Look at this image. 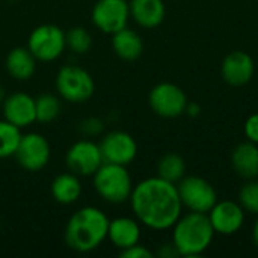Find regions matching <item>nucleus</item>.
<instances>
[{"label":"nucleus","instance_id":"nucleus-1","mask_svg":"<svg viewBox=\"0 0 258 258\" xmlns=\"http://www.w3.org/2000/svg\"><path fill=\"white\" fill-rule=\"evenodd\" d=\"M128 203L141 225L153 231L171 230L184 210L177 184L159 175L144 178L135 184Z\"/></svg>","mask_w":258,"mask_h":258},{"label":"nucleus","instance_id":"nucleus-20","mask_svg":"<svg viewBox=\"0 0 258 258\" xmlns=\"http://www.w3.org/2000/svg\"><path fill=\"white\" fill-rule=\"evenodd\" d=\"M50 192L56 203L62 206L74 204L80 200L82 192H83L80 177L73 174L71 171L57 174L51 181Z\"/></svg>","mask_w":258,"mask_h":258},{"label":"nucleus","instance_id":"nucleus-18","mask_svg":"<svg viewBox=\"0 0 258 258\" xmlns=\"http://www.w3.org/2000/svg\"><path fill=\"white\" fill-rule=\"evenodd\" d=\"M36 57L27 47H15L8 51L5 59V68L8 74L18 82H26L36 73Z\"/></svg>","mask_w":258,"mask_h":258},{"label":"nucleus","instance_id":"nucleus-32","mask_svg":"<svg viewBox=\"0 0 258 258\" xmlns=\"http://www.w3.org/2000/svg\"><path fill=\"white\" fill-rule=\"evenodd\" d=\"M252 242H254V246L258 249V216L252 225Z\"/></svg>","mask_w":258,"mask_h":258},{"label":"nucleus","instance_id":"nucleus-15","mask_svg":"<svg viewBox=\"0 0 258 258\" xmlns=\"http://www.w3.org/2000/svg\"><path fill=\"white\" fill-rule=\"evenodd\" d=\"M255 73V63L254 59L242 51V50H236L228 53L221 65V76L222 79L234 88L239 86H245L248 85Z\"/></svg>","mask_w":258,"mask_h":258},{"label":"nucleus","instance_id":"nucleus-34","mask_svg":"<svg viewBox=\"0 0 258 258\" xmlns=\"http://www.w3.org/2000/svg\"><path fill=\"white\" fill-rule=\"evenodd\" d=\"M0 231H2V219H0Z\"/></svg>","mask_w":258,"mask_h":258},{"label":"nucleus","instance_id":"nucleus-17","mask_svg":"<svg viewBox=\"0 0 258 258\" xmlns=\"http://www.w3.org/2000/svg\"><path fill=\"white\" fill-rule=\"evenodd\" d=\"M130 18L142 29L159 27L166 17L163 0H128Z\"/></svg>","mask_w":258,"mask_h":258},{"label":"nucleus","instance_id":"nucleus-31","mask_svg":"<svg viewBox=\"0 0 258 258\" xmlns=\"http://www.w3.org/2000/svg\"><path fill=\"white\" fill-rule=\"evenodd\" d=\"M184 113H187L190 118H197V116H200V113H201V106L197 104V103H194V101H189Z\"/></svg>","mask_w":258,"mask_h":258},{"label":"nucleus","instance_id":"nucleus-13","mask_svg":"<svg viewBox=\"0 0 258 258\" xmlns=\"http://www.w3.org/2000/svg\"><path fill=\"white\" fill-rule=\"evenodd\" d=\"M207 216L215 233L221 236H233L239 233L246 221V212L239 204V201L233 200H218Z\"/></svg>","mask_w":258,"mask_h":258},{"label":"nucleus","instance_id":"nucleus-21","mask_svg":"<svg viewBox=\"0 0 258 258\" xmlns=\"http://www.w3.org/2000/svg\"><path fill=\"white\" fill-rule=\"evenodd\" d=\"M112 48L119 59L132 62L142 56L144 41L136 30L127 26L112 35Z\"/></svg>","mask_w":258,"mask_h":258},{"label":"nucleus","instance_id":"nucleus-12","mask_svg":"<svg viewBox=\"0 0 258 258\" xmlns=\"http://www.w3.org/2000/svg\"><path fill=\"white\" fill-rule=\"evenodd\" d=\"M100 150L104 162L124 166L133 163L139 151L136 139L124 130H112L106 133L101 138Z\"/></svg>","mask_w":258,"mask_h":258},{"label":"nucleus","instance_id":"nucleus-2","mask_svg":"<svg viewBox=\"0 0 258 258\" xmlns=\"http://www.w3.org/2000/svg\"><path fill=\"white\" fill-rule=\"evenodd\" d=\"M109 222V216L98 207L85 206L76 210L65 225L67 246L79 254L98 249L107 240Z\"/></svg>","mask_w":258,"mask_h":258},{"label":"nucleus","instance_id":"nucleus-23","mask_svg":"<svg viewBox=\"0 0 258 258\" xmlns=\"http://www.w3.org/2000/svg\"><path fill=\"white\" fill-rule=\"evenodd\" d=\"M157 175L177 184L186 175V162L177 153H168L157 162Z\"/></svg>","mask_w":258,"mask_h":258},{"label":"nucleus","instance_id":"nucleus-11","mask_svg":"<svg viewBox=\"0 0 258 258\" xmlns=\"http://www.w3.org/2000/svg\"><path fill=\"white\" fill-rule=\"evenodd\" d=\"M91 21L106 35L127 27L130 21L128 0H97L91 11Z\"/></svg>","mask_w":258,"mask_h":258},{"label":"nucleus","instance_id":"nucleus-30","mask_svg":"<svg viewBox=\"0 0 258 258\" xmlns=\"http://www.w3.org/2000/svg\"><path fill=\"white\" fill-rule=\"evenodd\" d=\"M154 254L160 258L178 257V254H177V251H175V248H174L172 242L165 243V245H160V248H159V249H157V252H154Z\"/></svg>","mask_w":258,"mask_h":258},{"label":"nucleus","instance_id":"nucleus-28","mask_svg":"<svg viewBox=\"0 0 258 258\" xmlns=\"http://www.w3.org/2000/svg\"><path fill=\"white\" fill-rule=\"evenodd\" d=\"M119 257L122 258H153L156 257V254L148 248V246H145V245H141V242L139 243H136V245H133V246H130V248H125V249H122V251H119Z\"/></svg>","mask_w":258,"mask_h":258},{"label":"nucleus","instance_id":"nucleus-29","mask_svg":"<svg viewBox=\"0 0 258 258\" xmlns=\"http://www.w3.org/2000/svg\"><path fill=\"white\" fill-rule=\"evenodd\" d=\"M243 133H245L246 141L258 145V112L248 116L243 125Z\"/></svg>","mask_w":258,"mask_h":258},{"label":"nucleus","instance_id":"nucleus-33","mask_svg":"<svg viewBox=\"0 0 258 258\" xmlns=\"http://www.w3.org/2000/svg\"><path fill=\"white\" fill-rule=\"evenodd\" d=\"M5 98H6V91H5L3 85L0 83V107H2V104H3V101H5Z\"/></svg>","mask_w":258,"mask_h":258},{"label":"nucleus","instance_id":"nucleus-8","mask_svg":"<svg viewBox=\"0 0 258 258\" xmlns=\"http://www.w3.org/2000/svg\"><path fill=\"white\" fill-rule=\"evenodd\" d=\"M186 92L175 83L162 82L151 88L148 94V104L151 110L165 119H174L184 115L187 107Z\"/></svg>","mask_w":258,"mask_h":258},{"label":"nucleus","instance_id":"nucleus-7","mask_svg":"<svg viewBox=\"0 0 258 258\" xmlns=\"http://www.w3.org/2000/svg\"><path fill=\"white\" fill-rule=\"evenodd\" d=\"M178 195L183 209L195 213H209L212 207L218 203L216 189L203 177L184 175L177 183Z\"/></svg>","mask_w":258,"mask_h":258},{"label":"nucleus","instance_id":"nucleus-27","mask_svg":"<svg viewBox=\"0 0 258 258\" xmlns=\"http://www.w3.org/2000/svg\"><path fill=\"white\" fill-rule=\"evenodd\" d=\"M104 130V124L100 118H95V116H91V118H85L80 124H79V132L83 135V136H88V138H94V136H98L101 135Z\"/></svg>","mask_w":258,"mask_h":258},{"label":"nucleus","instance_id":"nucleus-25","mask_svg":"<svg viewBox=\"0 0 258 258\" xmlns=\"http://www.w3.org/2000/svg\"><path fill=\"white\" fill-rule=\"evenodd\" d=\"M67 48L76 54H86L92 48V35L82 26L71 27L65 32Z\"/></svg>","mask_w":258,"mask_h":258},{"label":"nucleus","instance_id":"nucleus-14","mask_svg":"<svg viewBox=\"0 0 258 258\" xmlns=\"http://www.w3.org/2000/svg\"><path fill=\"white\" fill-rule=\"evenodd\" d=\"M3 118L14 125L23 128L30 127L36 122V107H35V97L27 92H12L6 95L3 104Z\"/></svg>","mask_w":258,"mask_h":258},{"label":"nucleus","instance_id":"nucleus-3","mask_svg":"<svg viewBox=\"0 0 258 258\" xmlns=\"http://www.w3.org/2000/svg\"><path fill=\"white\" fill-rule=\"evenodd\" d=\"M171 242L178 257H200L212 246L215 230L207 213L187 212L181 215L171 228Z\"/></svg>","mask_w":258,"mask_h":258},{"label":"nucleus","instance_id":"nucleus-10","mask_svg":"<svg viewBox=\"0 0 258 258\" xmlns=\"http://www.w3.org/2000/svg\"><path fill=\"white\" fill-rule=\"evenodd\" d=\"M103 154L100 144L91 138L76 141L65 154V163L68 171L82 177H92L97 169L103 165Z\"/></svg>","mask_w":258,"mask_h":258},{"label":"nucleus","instance_id":"nucleus-4","mask_svg":"<svg viewBox=\"0 0 258 258\" xmlns=\"http://www.w3.org/2000/svg\"><path fill=\"white\" fill-rule=\"evenodd\" d=\"M97 195L109 204H124L133 192V178L124 165L103 162L91 177Z\"/></svg>","mask_w":258,"mask_h":258},{"label":"nucleus","instance_id":"nucleus-6","mask_svg":"<svg viewBox=\"0 0 258 258\" xmlns=\"http://www.w3.org/2000/svg\"><path fill=\"white\" fill-rule=\"evenodd\" d=\"M26 47L38 62H53L59 59L67 48L65 32L56 24H39L30 32Z\"/></svg>","mask_w":258,"mask_h":258},{"label":"nucleus","instance_id":"nucleus-22","mask_svg":"<svg viewBox=\"0 0 258 258\" xmlns=\"http://www.w3.org/2000/svg\"><path fill=\"white\" fill-rule=\"evenodd\" d=\"M36 107V121L42 124H50L59 118L62 110V98L51 92L39 94L35 98Z\"/></svg>","mask_w":258,"mask_h":258},{"label":"nucleus","instance_id":"nucleus-24","mask_svg":"<svg viewBox=\"0 0 258 258\" xmlns=\"http://www.w3.org/2000/svg\"><path fill=\"white\" fill-rule=\"evenodd\" d=\"M21 136L23 133L20 127L14 125L5 118L0 119V160L14 157Z\"/></svg>","mask_w":258,"mask_h":258},{"label":"nucleus","instance_id":"nucleus-26","mask_svg":"<svg viewBox=\"0 0 258 258\" xmlns=\"http://www.w3.org/2000/svg\"><path fill=\"white\" fill-rule=\"evenodd\" d=\"M239 204L249 215L258 216V178L246 180L239 190Z\"/></svg>","mask_w":258,"mask_h":258},{"label":"nucleus","instance_id":"nucleus-19","mask_svg":"<svg viewBox=\"0 0 258 258\" xmlns=\"http://www.w3.org/2000/svg\"><path fill=\"white\" fill-rule=\"evenodd\" d=\"M233 171L246 180L258 178V145L249 141L239 144L231 153Z\"/></svg>","mask_w":258,"mask_h":258},{"label":"nucleus","instance_id":"nucleus-16","mask_svg":"<svg viewBox=\"0 0 258 258\" xmlns=\"http://www.w3.org/2000/svg\"><path fill=\"white\" fill-rule=\"evenodd\" d=\"M142 236V225L133 216H118L110 219L107 240L119 251L130 248L141 242Z\"/></svg>","mask_w":258,"mask_h":258},{"label":"nucleus","instance_id":"nucleus-9","mask_svg":"<svg viewBox=\"0 0 258 258\" xmlns=\"http://www.w3.org/2000/svg\"><path fill=\"white\" fill-rule=\"evenodd\" d=\"M14 157L17 163L29 172L42 171L51 159L50 142L41 133L36 132L24 133L21 136V141L18 144Z\"/></svg>","mask_w":258,"mask_h":258},{"label":"nucleus","instance_id":"nucleus-5","mask_svg":"<svg viewBox=\"0 0 258 258\" xmlns=\"http://www.w3.org/2000/svg\"><path fill=\"white\" fill-rule=\"evenodd\" d=\"M57 95L68 103L82 104L89 101L95 92L92 74L79 65H63L59 68L54 80Z\"/></svg>","mask_w":258,"mask_h":258}]
</instances>
